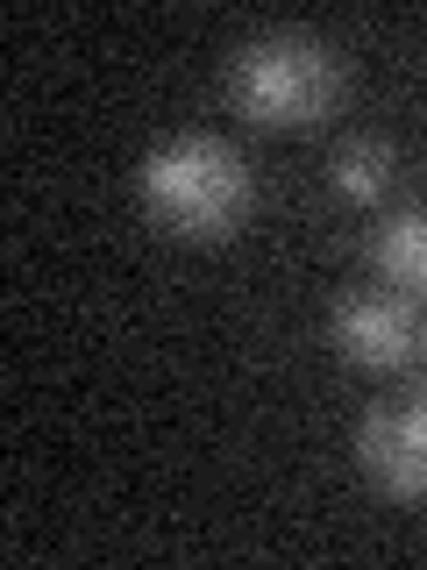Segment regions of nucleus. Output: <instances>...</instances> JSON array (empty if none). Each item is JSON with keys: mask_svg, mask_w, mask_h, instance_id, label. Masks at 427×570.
Returning a JSON list of instances; mask_svg holds the SVG:
<instances>
[{"mask_svg": "<svg viewBox=\"0 0 427 570\" xmlns=\"http://www.w3.org/2000/svg\"><path fill=\"white\" fill-rule=\"evenodd\" d=\"M136 200L171 243H228L257 207V178L221 136H171L142 157Z\"/></svg>", "mask_w": 427, "mask_h": 570, "instance_id": "nucleus-1", "label": "nucleus"}, {"mask_svg": "<svg viewBox=\"0 0 427 570\" xmlns=\"http://www.w3.org/2000/svg\"><path fill=\"white\" fill-rule=\"evenodd\" d=\"M342 94V58L307 29H271L228 58V100L264 129H307Z\"/></svg>", "mask_w": 427, "mask_h": 570, "instance_id": "nucleus-2", "label": "nucleus"}, {"mask_svg": "<svg viewBox=\"0 0 427 570\" xmlns=\"http://www.w3.org/2000/svg\"><path fill=\"white\" fill-rule=\"evenodd\" d=\"M328 343L342 350V364L356 371H399L420 356V314L406 293H370L356 285L328 307Z\"/></svg>", "mask_w": 427, "mask_h": 570, "instance_id": "nucleus-3", "label": "nucleus"}, {"mask_svg": "<svg viewBox=\"0 0 427 570\" xmlns=\"http://www.w3.org/2000/svg\"><path fill=\"white\" fill-rule=\"evenodd\" d=\"M356 463L385 499H427V392L391 400L356 428Z\"/></svg>", "mask_w": 427, "mask_h": 570, "instance_id": "nucleus-4", "label": "nucleus"}, {"mask_svg": "<svg viewBox=\"0 0 427 570\" xmlns=\"http://www.w3.org/2000/svg\"><path fill=\"white\" fill-rule=\"evenodd\" d=\"M370 264H378V278L399 285L406 299L427 293V207L391 214V222L378 228V243H370Z\"/></svg>", "mask_w": 427, "mask_h": 570, "instance_id": "nucleus-5", "label": "nucleus"}, {"mask_svg": "<svg viewBox=\"0 0 427 570\" xmlns=\"http://www.w3.org/2000/svg\"><path fill=\"white\" fill-rule=\"evenodd\" d=\"M391 171H399V150H391L385 136H349V142H335V157H328V178H335V193L356 207H370L378 193L391 186Z\"/></svg>", "mask_w": 427, "mask_h": 570, "instance_id": "nucleus-6", "label": "nucleus"}]
</instances>
